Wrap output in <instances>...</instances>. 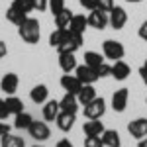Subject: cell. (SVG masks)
<instances>
[{
	"label": "cell",
	"instance_id": "cell-32",
	"mask_svg": "<svg viewBox=\"0 0 147 147\" xmlns=\"http://www.w3.org/2000/svg\"><path fill=\"white\" fill-rule=\"evenodd\" d=\"M84 147H104L100 136H86L84 139Z\"/></svg>",
	"mask_w": 147,
	"mask_h": 147
},
{
	"label": "cell",
	"instance_id": "cell-40",
	"mask_svg": "<svg viewBox=\"0 0 147 147\" xmlns=\"http://www.w3.org/2000/svg\"><path fill=\"white\" fill-rule=\"evenodd\" d=\"M55 147H73V143H71L69 139H61V141H57Z\"/></svg>",
	"mask_w": 147,
	"mask_h": 147
},
{
	"label": "cell",
	"instance_id": "cell-41",
	"mask_svg": "<svg viewBox=\"0 0 147 147\" xmlns=\"http://www.w3.org/2000/svg\"><path fill=\"white\" fill-rule=\"evenodd\" d=\"M139 75H141V80H143V82L147 84V69H145V67L139 69Z\"/></svg>",
	"mask_w": 147,
	"mask_h": 147
},
{
	"label": "cell",
	"instance_id": "cell-25",
	"mask_svg": "<svg viewBox=\"0 0 147 147\" xmlns=\"http://www.w3.org/2000/svg\"><path fill=\"white\" fill-rule=\"evenodd\" d=\"M32 122H34V118L28 112H20V114H16V118H14V127L16 129H28L32 125Z\"/></svg>",
	"mask_w": 147,
	"mask_h": 147
},
{
	"label": "cell",
	"instance_id": "cell-39",
	"mask_svg": "<svg viewBox=\"0 0 147 147\" xmlns=\"http://www.w3.org/2000/svg\"><path fill=\"white\" fill-rule=\"evenodd\" d=\"M6 53H8V47H6L4 41H0V59H2V57H6Z\"/></svg>",
	"mask_w": 147,
	"mask_h": 147
},
{
	"label": "cell",
	"instance_id": "cell-13",
	"mask_svg": "<svg viewBox=\"0 0 147 147\" xmlns=\"http://www.w3.org/2000/svg\"><path fill=\"white\" fill-rule=\"evenodd\" d=\"M127 100H129V90L120 88V90L114 92V96H112V108L116 112H124L125 106H127Z\"/></svg>",
	"mask_w": 147,
	"mask_h": 147
},
{
	"label": "cell",
	"instance_id": "cell-4",
	"mask_svg": "<svg viewBox=\"0 0 147 147\" xmlns=\"http://www.w3.org/2000/svg\"><path fill=\"white\" fill-rule=\"evenodd\" d=\"M104 112H106V100L102 96H96L94 100L84 104V118L88 120H100Z\"/></svg>",
	"mask_w": 147,
	"mask_h": 147
},
{
	"label": "cell",
	"instance_id": "cell-42",
	"mask_svg": "<svg viewBox=\"0 0 147 147\" xmlns=\"http://www.w3.org/2000/svg\"><path fill=\"white\" fill-rule=\"evenodd\" d=\"M137 147H147V136L139 139V143H137Z\"/></svg>",
	"mask_w": 147,
	"mask_h": 147
},
{
	"label": "cell",
	"instance_id": "cell-3",
	"mask_svg": "<svg viewBox=\"0 0 147 147\" xmlns=\"http://www.w3.org/2000/svg\"><path fill=\"white\" fill-rule=\"evenodd\" d=\"M102 53H104L106 59H110V61H120V59H124L125 49L120 41H116V39H106V41L102 43Z\"/></svg>",
	"mask_w": 147,
	"mask_h": 147
},
{
	"label": "cell",
	"instance_id": "cell-1",
	"mask_svg": "<svg viewBox=\"0 0 147 147\" xmlns=\"http://www.w3.org/2000/svg\"><path fill=\"white\" fill-rule=\"evenodd\" d=\"M18 34L22 37L26 43H30V45H35L37 41H39V37H41V30H39V22L35 20V18H26L20 26H18Z\"/></svg>",
	"mask_w": 147,
	"mask_h": 147
},
{
	"label": "cell",
	"instance_id": "cell-33",
	"mask_svg": "<svg viewBox=\"0 0 147 147\" xmlns=\"http://www.w3.org/2000/svg\"><path fill=\"white\" fill-rule=\"evenodd\" d=\"M80 2V6H82V8H84V10H96V8H98V0H79Z\"/></svg>",
	"mask_w": 147,
	"mask_h": 147
},
{
	"label": "cell",
	"instance_id": "cell-5",
	"mask_svg": "<svg viewBox=\"0 0 147 147\" xmlns=\"http://www.w3.org/2000/svg\"><path fill=\"white\" fill-rule=\"evenodd\" d=\"M108 20H110V26L114 30H122L127 24V12L122 6H114L112 10L108 12Z\"/></svg>",
	"mask_w": 147,
	"mask_h": 147
},
{
	"label": "cell",
	"instance_id": "cell-20",
	"mask_svg": "<svg viewBox=\"0 0 147 147\" xmlns=\"http://www.w3.org/2000/svg\"><path fill=\"white\" fill-rule=\"evenodd\" d=\"M59 112H61L59 100H47L45 106H43V120H45V122H55Z\"/></svg>",
	"mask_w": 147,
	"mask_h": 147
},
{
	"label": "cell",
	"instance_id": "cell-28",
	"mask_svg": "<svg viewBox=\"0 0 147 147\" xmlns=\"http://www.w3.org/2000/svg\"><path fill=\"white\" fill-rule=\"evenodd\" d=\"M2 147H26V141L18 136L6 134V136L2 137Z\"/></svg>",
	"mask_w": 147,
	"mask_h": 147
},
{
	"label": "cell",
	"instance_id": "cell-36",
	"mask_svg": "<svg viewBox=\"0 0 147 147\" xmlns=\"http://www.w3.org/2000/svg\"><path fill=\"white\" fill-rule=\"evenodd\" d=\"M34 10L45 12L47 10V0H34Z\"/></svg>",
	"mask_w": 147,
	"mask_h": 147
},
{
	"label": "cell",
	"instance_id": "cell-9",
	"mask_svg": "<svg viewBox=\"0 0 147 147\" xmlns=\"http://www.w3.org/2000/svg\"><path fill=\"white\" fill-rule=\"evenodd\" d=\"M127 131L129 136L136 137V139H141V137L147 136V118H136L127 124Z\"/></svg>",
	"mask_w": 147,
	"mask_h": 147
},
{
	"label": "cell",
	"instance_id": "cell-27",
	"mask_svg": "<svg viewBox=\"0 0 147 147\" xmlns=\"http://www.w3.org/2000/svg\"><path fill=\"white\" fill-rule=\"evenodd\" d=\"M6 104H8V110H10V114H20L24 112V102L18 98V96H14V94H10L8 98H6Z\"/></svg>",
	"mask_w": 147,
	"mask_h": 147
},
{
	"label": "cell",
	"instance_id": "cell-7",
	"mask_svg": "<svg viewBox=\"0 0 147 147\" xmlns=\"http://www.w3.org/2000/svg\"><path fill=\"white\" fill-rule=\"evenodd\" d=\"M61 86H63V90L69 92V94H79V90L82 88V82L79 80L77 75L65 73V75L61 77Z\"/></svg>",
	"mask_w": 147,
	"mask_h": 147
},
{
	"label": "cell",
	"instance_id": "cell-22",
	"mask_svg": "<svg viewBox=\"0 0 147 147\" xmlns=\"http://www.w3.org/2000/svg\"><path fill=\"white\" fill-rule=\"evenodd\" d=\"M77 98H79V104H80V106H84V104H88L90 100H94V98H96V88H94L92 84H82V88L79 90Z\"/></svg>",
	"mask_w": 147,
	"mask_h": 147
},
{
	"label": "cell",
	"instance_id": "cell-14",
	"mask_svg": "<svg viewBox=\"0 0 147 147\" xmlns=\"http://www.w3.org/2000/svg\"><path fill=\"white\" fill-rule=\"evenodd\" d=\"M79 98H77V94H65L61 100H59V108H61V112H71V114H77L79 110Z\"/></svg>",
	"mask_w": 147,
	"mask_h": 147
},
{
	"label": "cell",
	"instance_id": "cell-23",
	"mask_svg": "<svg viewBox=\"0 0 147 147\" xmlns=\"http://www.w3.org/2000/svg\"><path fill=\"white\" fill-rule=\"evenodd\" d=\"M82 131H84V136H102L104 134V124L100 120H88L82 125Z\"/></svg>",
	"mask_w": 147,
	"mask_h": 147
},
{
	"label": "cell",
	"instance_id": "cell-24",
	"mask_svg": "<svg viewBox=\"0 0 147 147\" xmlns=\"http://www.w3.org/2000/svg\"><path fill=\"white\" fill-rule=\"evenodd\" d=\"M73 16H75V14L65 8L63 12H59V14L55 16V26L59 28V30H69V24H71V20H73Z\"/></svg>",
	"mask_w": 147,
	"mask_h": 147
},
{
	"label": "cell",
	"instance_id": "cell-43",
	"mask_svg": "<svg viewBox=\"0 0 147 147\" xmlns=\"http://www.w3.org/2000/svg\"><path fill=\"white\" fill-rule=\"evenodd\" d=\"M124 2H129V4H137V2H143V0H124Z\"/></svg>",
	"mask_w": 147,
	"mask_h": 147
},
{
	"label": "cell",
	"instance_id": "cell-10",
	"mask_svg": "<svg viewBox=\"0 0 147 147\" xmlns=\"http://www.w3.org/2000/svg\"><path fill=\"white\" fill-rule=\"evenodd\" d=\"M28 131H30V136L34 137V139H37V141H45V139H49V136H51L49 125H47L45 122H32V125L28 127Z\"/></svg>",
	"mask_w": 147,
	"mask_h": 147
},
{
	"label": "cell",
	"instance_id": "cell-34",
	"mask_svg": "<svg viewBox=\"0 0 147 147\" xmlns=\"http://www.w3.org/2000/svg\"><path fill=\"white\" fill-rule=\"evenodd\" d=\"M114 6H116V4H114V0H98V8L104 10V12H110Z\"/></svg>",
	"mask_w": 147,
	"mask_h": 147
},
{
	"label": "cell",
	"instance_id": "cell-15",
	"mask_svg": "<svg viewBox=\"0 0 147 147\" xmlns=\"http://www.w3.org/2000/svg\"><path fill=\"white\" fill-rule=\"evenodd\" d=\"M57 127L61 129V131H71L73 129V125L77 122V114H71V112H59L57 116Z\"/></svg>",
	"mask_w": 147,
	"mask_h": 147
},
{
	"label": "cell",
	"instance_id": "cell-18",
	"mask_svg": "<svg viewBox=\"0 0 147 147\" xmlns=\"http://www.w3.org/2000/svg\"><path fill=\"white\" fill-rule=\"evenodd\" d=\"M59 67L63 73H73L77 69V57L75 53H59Z\"/></svg>",
	"mask_w": 147,
	"mask_h": 147
},
{
	"label": "cell",
	"instance_id": "cell-31",
	"mask_svg": "<svg viewBox=\"0 0 147 147\" xmlns=\"http://www.w3.org/2000/svg\"><path fill=\"white\" fill-rule=\"evenodd\" d=\"M96 75H98V79H104V77H110L112 75V65H108L106 61L96 67Z\"/></svg>",
	"mask_w": 147,
	"mask_h": 147
},
{
	"label": "cell",
	"instance_id": "cell-6",
	"mask_svg": "<svg viewBox=\"0 0 147 147\" xmlns=\"http://www.w3.org/2000/svg\"><path fill=\"white\" fill-rule=\"evenodd\" d=\"M86 18H88V26L94 28V30H104V28L110 24V20H108V12L100 10V8L90 10V14H88Z\"/></svg>",
	"mask_w": 147,
	"mask_h": 147
},
{
	"label": "cell",
	"instance_id": "cell-11",
	"mask_svg": "<svg viewBox=\"0 0 147 147\" xmlns=\"http://www.w3.org/2000/svg\"><path fill=\"white\" fill-rule=\"evenodd\" d=\"M26 18H28V14L20 8V4H18V2H12L10 8L6 10V20H8V22H12L14 26H20Z\"/></svg>",
	"mask_w": 147,
	"mask_h": 147
},
{
	"label": "cell",
	"instance_id": "cell-46",
	"mask_svg": "<svg viewBox=\"0 0 147 147\" xmlns=\"http://www.w3.org/2000/svg\"><path fill=\"white\" fill-rule=\"evenodd\" d=\"M145 102H147V100H145Z\"/></svg>",
	"mask_w": 147,
	"mask_h": 147
},
{
	"label": "cell",
	"instance_id": "cell-45",
	"mask_svg": "<svg viewBox=\"0 0 147 147\" xmlns=\"http://www.w3.org/2000/svg\"><path fill=\"white\" fill-rule=\"evenodd\" d=\"M34 147H43V145H34Z\"/></svg>",
	"mask_w": 147,
	"mask_h": 147
},
{
	"label": "cell",
	"instance_id": "cell-26",
	"mask_svg": "<svg viewBox=\"0 0 147 147\" xmlns=\"http://www.w3.org/2000/svg\"><path fill=\"white\" fill-rule=\"evenodd\" d=\"M102 63H104V57H102L100 53H96V51H86V53H84V65L96 69L98 65H102Z\"/></svg>",
	"mask_w": 147,
	"mask_h": 147
},
{
	"label": "cell",
	"instance_id": "cell-37",
	"mask_svg": "<svg viewBox=\"0 0 147 147\" xmlns=\"http://www.w3.org/2000/svg\"><path fill=\"white\" fill-rule=\"evenodd\" d=\"M137 35H139L143 41H147V20L141 24V26H139V30H137Z\"/></svg>",
	"mask_w": 147,
	"mask_h": 147
},
{
	"label": "cell",
	"instance_id": "cell-21",
	"mask_svg": "<svg viewBox=\"0 0 147 147\" xmlns=\"http://www.w3.org/2000/svg\"><path fill=\"white\" fill-rule=\"evenodd\" d=\"M100 137H102L104 147H120V145H122L120 134H118L116 129H104V134H102Z\"/></svg>",
	"mask_w": 147,
	"mask_h": 147
},
{
	"label": "cell",
	"instance_id": "cell-16",
	"mask_svg": "<svg viewBox=\"0 0 147 147\" xmlns=\"http://www.w3.org/2000/svg\"><path fill=\"white\" fill-rule=\"evenodd\" d=\"M86 28H88V18L84 14H75L71 24H69V30L75 32V34H80V35H84Z\"/></svg>",
	"mask_w": 147,
	"mask_h": 147
},
{
	"label": "cell",
	"instance_id": "cell-38",
	"mask_svg": "<svg viewBox=\"0 0 147 147\" xmlns=\"http://www.w3.org/2000/svg\"><path fill=\"white\" fill-rule=\"evenodd\" d=\"M6 134H10V125H8V124H2V122H0V137H4Z\"/></svg>",
	"mask_w": 147,
	"mask_h": 147
},
{
	"label": "cell",
	"instance_id": "cell-17",
	"mask_svg": "<svg viewBox=\"0 0 147 147\" xmlns=\"http://www.w3.org/2000/svg\"><path fill=\"white\" fill-rule=\"evenodd\" d=\"M129 73H131V69H129V65L125 63V61H114L112 65V75L110 77H114L116 80H125L127 77H129Z\"/></svg>",
	"mask_w": 147,
	"mask_h": 147
},
{
	"label": "cell",
	"instance_id": "cell-8",
	"mask_svg": "<svg viewBox=\"0 0 147 147\" xmlns=\"http://www.w3.org/2000/svg\"><path fill=\"white\" fill-rule=\"evenodd\" d=\"M75 73H77V77H79V80L82 82V84H94V82L98 80L96 69L88 67V65H77Z\"/></svg>",
	"mask_w": 147,
	"mask_h": 147
},
{
	"label": "cell",
	"instance_id": "cell-44",
	"mask_svg": "<svg viewBox=\"0 0 147 147\" xmlns=\"http://www.w3.org/2000/svg\"><path fill=\"white\" fill-rule=\"evenodd\" d=\"M143 67H145V69H147V61H145V63H143Z\"/></svg>",
	"mask_w": 147,
	"mask_h": 147
},
{
	"label": "cell",
	"instance_id": "cell-2",
	"mask_svg": "<svg viewBox=\"0 0 147 147\" xmlns=\"http://www.w3.org/2000/svg\"><path fill=\"white\" fill-rule=\"evenodd\" d=\"M80 45H82V35L67 30L65 32V37H63V43L57 47V49H59V53H75L77 49H80Z\"/></svg>",
	"mask_w": 147,
	"mask_h": 147
},
{
	"label": "cell",
	"instance_id": "cell-30",
	"mask_svg": "<svg viewBox=\"0 0 147 147\" xmlns=\"http://www.w3.org/2000/svg\"><path fill=\"white\" fill-rule=\"evenodd\" d=\"M47 8L51 10L53 16H57L59 12L65 10V0H47Z\"/></svg>",
	"mask_w": 147,
	"mask_h": 147
},
{
	"label": "cell",
	"instance_id": "cell-29",
	"mask_svg": "<svg viewBox=\"0 0 147 147\" xmlns=\"http://www.w3.org/2000/svg\"><path fill=\"white\" fill-rule=\"evenodd\" d=\"M65 32H67V30H59V28H57L55 32L49 35V45L51 47H59L61 45V43H63V37H65Z\"/></svg>",
	"mask_w": 147,
	"mask_h": 147
},
{
	"label": "cell",
	"instance_id": "cell-19",
	"mask_svg": "<svg viewBox=\"0 0 147 147\" xmlns=\"http://www.w3.org/2000/svg\"><path fill=\"white\" fill-rule=\"evenodd\" d=\"M47 96H49V88L45 84H35L34 88L30 90V98H32L34 104H45Z\"/></svg>",
	"mask_w": 147,
	"mask_h": 147
},
{
	"label": "cell",
	"instance_id": "cell-12",
	"mask_svg": "<svg viewBox=\"0 0 147 147\" xmlns=\"http://www.w3.org/2000/svg\"><path fill=\"white\" fill-rule=\"evenodd\" d=\"M18 84H20V79H18L16 73H6L2 77V80H0V88L6 94H14V92L18 90Z\"/></svg>",
	"mask_w": 147,
	"mask_h": 147
},
{
	"label": "cell",
	"instance_id": "cell-35",
	"mask_svg": "<svg viewBox=\"0 0 147 147\" xmlns=\"http://www.w3.org/2000/svg\"><path fill=\"white\" fill-rule=\"evenodd\" d=\"M8 116H10L8 104H6V100H2V98H0V120H6Z\"/></svg>",
	"mask_w": 147,
	"mask_h": 147
}]
</instances>
